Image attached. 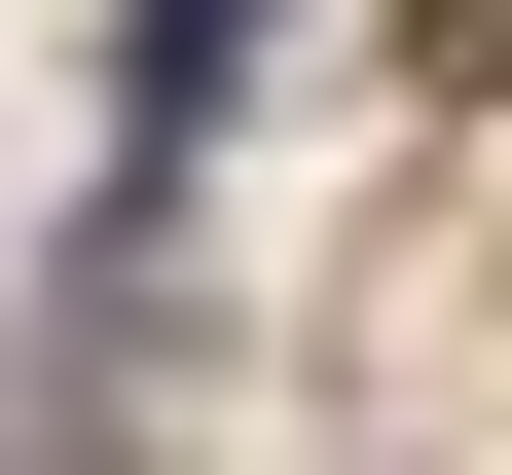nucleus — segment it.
I'll use <instances>...</instances> for the list:
<instances>
[{
	"label": "nucleus",
	"instance_id": "1",
	"mask_svg": "<svg viewBox=\"0 0 512 475\" xmlns=\"http://www.w3.org/2000/svg\"><path fill=\"white\" fill-rule=\"evenodd\" d=\"M293 37V0H147V147H220V74Z\"/></svg>",
	"mask_w": 512,
	"mask_h": 475
},
{
	"label": "nucleus",
	"instance_id": "2",
	"mask_svg": "<svg viewBox=\"0 0 512 475\" xmlns=\"http://www.w3.org/2000/svg\"><path fill=\"white\" fill-rule=\"evenodd\" d=\"M403 74H476V110H512V0H403Z\"/></svg>",
	"mask_w": 512,
	"mask_h": 475
}]
</instances>
